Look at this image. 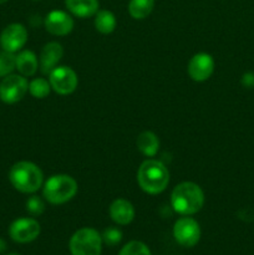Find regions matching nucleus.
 Segmentation results:
<instances>
[{
    "label": "nucleus",
    "mask_w": 254,
    "mask_h": 255,
    "mask_svg": "<svg viewBox=\"0 0 254 255\" xmlns=\"http://www.w3.org/2000/svg\"><path fill=\"white\" fill-rule=\"evenodd\" d=\"M7 0H0V4H4V2H6Z\"/></svg>",
    "instance_id": "nucleus-27"
},
{
    "label": "nucleus",
    "mask_w": 254,
    "mask_h": 255,
    "mask_svg": "<svg viewBox=\"0 0 254 255\" xmlns=\"http://www.w3.org/2000/svg\"><path fill=\"white\" fill-rule=\"evenodd\" d=\"M27 41L26 27L19 22L7 25L0 34V45L7 52H17L25 46Z\"/></svg>",
    "instance_id": "nucleus-10"
},
{
    "label": "nucleus",
    "mask_w": 254,
    "mask_h": 255,
    "mask_svg": "<svg viewBox=\"0 0 254 255\" xmlns=\"http://www.w3.org/2000/svg\"><path fill=\"white\" fill-rule=\"evenodd\" d=\"M51 89L59 95H70L77 89L79 77L69 66H56L49 74Z\"/></svg>",
    "instance_id": "nucleus-8"
},
{
    "label": "nucleus",
    "mask_w": 254,
    "mask_h": 255,
    "mask_svg": "<svg viewBox=\"0 0 254 255\" xmlns=\"http://www.w3.org/2000/svg\"><path fill=\"white\" fill-rule=\"evenodd\" d=\"M62 55H64V49L59 42L52 41L45 45L40 54V69L42 74H50L59 64Z\"/></svg>",
    "instance_id": "nucleus-13"
},
{
    "label": "nucleus",
    "mask_w": 254,
    "mask_h": 255,
    "mask_svg": "<svg viewBox=\"0 0 254 255\" xmlns=\"http://www.w3.org/2000/svg\"><path fill=\"white\" fill-rule=\"evenodd\" d=\"M9 181L16 191L31 194L44 183V174L39 166L29 161L16 162L9 171Z\"/></svg>",
    "instance_id": "nucleus-3"
},
{
    "label": "nucleus",
    "mask_w": 254,
    "mask_h": 255,
    "mask_svg": "<svg viewBox=\"0 0 254 255\" xmlns=\"http://www.w3.org/2000/svg\"><path fill=\"white\" fill-rule=\"evenodd\" d=\"M5 251H6V243H5L4 239L0 238V254L4 253Z\"/></svg>",
    "instance_id": "nucleus-26"
},
{
    "label": "nucleus",
    "mask_w": 254,
    "mask_h": 255,
    "mask_svg": "<svg viewBox=\"0 0 254 255\" xmlns=\"http://www.w3.org/2000/svg\"><path fill=\"white\" fill-rule=\"evenodd\" d=\"M26 211L30 216L37 217L41 216L45 211V203L40 197L31 196L26 201Z\"/></svg>",
    "instance_id": "nucleus-24"
},
{
    "label": "nucleus",
    "mask_w": 254,
    "mask_h": 255,
    "mask_svg": "<svg viewBox=\"0 0 254 255\" xmlns=\"http://www.w3.org/2000/svg\"><path fill=\"white\" fill-rule=\"evenodd\" d=\"M242 85L247 89H254V72H247L242 77Z\"/></svg>",
    "instance_id": "nucleus-25"
},
{
    "label": "nucleus",
    "mask_w": 254,
    "mask_h": 255,
    "mask_svg": "<svg viewBox=\"0 0 254 255\" xmlns=\"http://www.w3.org/2000/svg\"><path fill=\"white\" fill-rule=\"evenodd\" d=\"M137 148L146 157H154L159 149V139L153 132L144 131L137 137Z\"/></svg>",
    "instance_id": "nucleus-17"
},
{
    "label": "nucleus",
    "mask_w": 254,
    "mask_h": 255,
    "mask_svg": "<svg viewBox=\"0 0 254 255\" xmlns=\"http://www.w3.org/2000/svg\"><path fill=\"white\" fill-rule=\"evenodd\" d=\"M6 255H19V254H16V253H9V254H6Z\"/></svg>",
    "instance_id": "nucleus-28"
},
{
    "label": "nucleus",
    "mask_w": 254,
    "mask_h": 255,
    "mask_svg": "<svg viewBox=\"0 0 254 255\" xmlns=\"http://www.w3.org/2000/svg\"><path fill=\"white\" fill-rule=\"evenodd\" d=\"M119 255H152L148 247L139 241H131L122 247Z\"/></svg>",
    "instance_id": "nucleus-21"
},
{
    "label": "nucleus",
    "mask_w": 254,
    "mask_h": 255,
    "mask_svg": "<svg viewBox=\"0 0 254 255\" xmlns=\"http://www.w3.org/2000/svg\"><path fill=\"white\" fill-rule=\"evenodd\" d=\"M137 182L143 192L159 194L169 183V172L158 159H146L137 172Z\"/></svg>",
    "instance_id": "nucleus-2"
},
{
    "label": "nucleus",
    "mask_w": 254,
    "mask_h": 255,
    "mask_svg": "<svg viewBox=\"0 0 254 255\" xmlns=\"http://www.w3.org/2000/svg\"><path fill=\"white\" fill-rule=\"evenodd\" d=\"M154 7V0H129L128 12L133 19H146Z\"/></svg>",
    "instance_id": "nucleus-19"
},
{
    "label": "nucleus",
    "mask_w": 254,
    "mask_h": 255,
    "mask_svg": "<svg viewBox=\"0 0 254 255\" xmlns=\"http://www.w3.org/2000/svg\"><path fill=\"white\" fill-rule=\"evenodd\" d=\"M65 5L77 17L94 16L99 11V0H65Z\"/></svg>",
    "instance_id": "nucleus-15"
},
{
    "label": "nucleus",
    "mask_w": 254,
    "mask_h": 255,
    "mask_svg": "<svg viewBox=\"0 0 254 255\" xmlns=\"http://www.w3.org/2000/svg\"><path fill=\"white\" fill-rule=\"evenodd\" d=\"M171 204L172 208L181 216H192L203 207L204 193L198 184L182 182L172 191Z\"/></svg>",
    "instance_id": "nucleus-1"
},
{
    "label": "nucleus",
    "mask_w": 254,
    "mask_h": 255,
    "mask_svg": "<svg viewBox=\"0 0 254 255\" xmlns=\"http://www.w3.org/2000/svg\"><path fill=\"white\" fill-rule=\"evenodd\" d=\"M45 29L56 36H65L74 29V19L62 10H52L45 17Z\"/></svg>",
    "instance_id": "nucleus-12"
},
{
    "label": "nucleus",
    "mask_w": 254,
    "mask_h": 255,
    "mask_svg": "<svg viewBox=\"0 0 254 255\" xmlns=\"http://www.w3.org/2000/svg\"><path fill=\"white\" fill-rule=\"evenodd\" d=\"M110 217L119 226H127L134 218V208L131 202L124 198L115 199L109 208Z\"/></svg>",
    "instance_id": "nucleus-14"
},
{
    "label": "nucleus",
    "mask_w": 254,
    "mask_h": 255,
    "mask_svg": "<svg viewBox=\"0 0 254 255\" xmlns=\"http://www.w3.org/2000/svg\"><path fill=\"white\" fill-rule=\"evenodd\" d=\"M51 90L50 82L42 77H37V79H34L31 82H29V92L35 99H45V97L49 96Z\"/></svg>",
    "instance_id": "nucleus-20"
},
{
    "label": "nucleus",
    "mask_w": 254,
    "mask_h": 255,
    "mask_svg": "<svg viewBox=\"0 0 254 255\" xmlns=\"http://www.w3.org/2000/svg\"><path fill=\"white\" fill-rule=\"evenodd\" d=\"M15 69V55L12 52H0V79L7 76Z\"/></svg>",
    "instance_id": "nucleus-22"
},
{
    "label": "nucleus",
    "mask_w": 254,
    "mask_h": 255,
    "mask_svg": "<svg viewBox=\"0 0 254 255\" xmlns=\"http://www.w3.org/2000/svg\"><path fill=\"white\" fill-rule=\"evenodd\" d=\"M40 224L34 218H17L10 224L9 236L15 243L26 244L34 242L40 236Z\"/></svg>",
    "instance_id": "nucleus-9"
},
{
    "label": "nucleus",
    "mask_w": 254,
    "mask_h": 255,
    "mask_svg": "<svg viewBox=\"0 0 254 255\" xmlns=\"http://www.w3.org/2000/svg\"><path fill=\"white\" fill-rule=\"evenodd\" d=\"M188 75L193 81L202 82L208 80L214 71V60L213 57L206 52L196 54L189 60Z\"/></svg>",
    "instance_id": "nucleus-11"
},
{
    "label": "nucleus",
    "mask_w": 254,
    "mask_h": 255,
    "mask_svg": "<svg viewBox=\"0 0 254 255\" xmlns=\"http://www.w3.org/2000/svg\"><path fill=\"white\" fill-rule=\"evenodd\" d=\"M116 24V17L110 10H99L95 14V27L101 34H111Z\"/></svg>",
    "instance_id": "nucleus-18"
},
{
    "label": "nucleus",
    "mask_w": 254,
    "mask_h": 255,
    "mask_svg": "<svg viewBox=\"0 0 254 255\" xmlns=\"http://www.w3.org/2000/svg\"><path fill=\"white\" fill-rule=\"evenodd\" d=\"M173 238L184 248L197 246L201 239V227L198 222L189 216H183L177 219L173 226Z\"/></svg>",
    "instance_id": "nucleus-7"
},
{
    "label": "nucleus",
    "mask_w": 254,
    "mask_h": 255,
    "mask_svg": "<svg viewBox=\"0 0 254 255\" xmlns=\"http://www.w3.org/2000/svg\"><path fill=\"white\" fill-rule=\"evenodd\" d=\"M102 244L101 234L96 229L85 227L72 234L69 249L71 255H101Z\"/></svg>",
    "instance_id": "nucleus-5"
},
{
    "label": "nucleus",
    "mask_w": 254,
    "mask_h": 255,
    "mask_svg": "<svg viewBox=\"0 0 254 255\" xmlns=\"http://www.w3.org/2000/svg\"><path fill=\"white\" fill-rule=\"evenodd\" d=\"M77 182L67 174H55L44 183V198L51 204H64L77 193Z\"/></svg>",
    "instance_id": "nucleus-4"
},
{
    "label": "nucleus",
    "mask_w": 254,
    "mask_h": 255,
    "mask_svg": "<svg viewBox=\"0 0 254 255\" xmlns=\"http://www.w3.org/2000/svg\"><path fill=\"white\" fill-rule=\"evenodd\" d=\"M29 91V82L22 75L10 74L0 82V100L4 104L12 105L21 101Z\"/></svg>",
    "instance_id": "nucleus-6"
},
{
    "label": "nucleus",
    "mask_w": 254,
    "mask_h": 255,
    "mask_svg": "<svg viewBox=\"0 0 254 255\" xmlns=\"http://www.w3.org/2000/svg\"><path fill=\"white\" fill-rule=\"evenodd\" d=\"M101 237L105 244H107L109 247H115L122 241V232L116 227H110V228L105 229Z\"/></svg>",
    "instance_id": "nucleus-23"
},
{
    "label": "nucleus",
    "mask_w": 254,
    "mask_h": 255,
    "mask_svg": "<svg viewBox=\"0 0 254 255\" xmlns=\"http://www.w3.org/2000/svg\"><path fill=\"white\" fill-rule=\"evenodd\" d=\"M15 69L20 72V75L29 77L35 75L37 70L36 55L30 50H22L15 56Z\"/></svg>",
    "instance_id": "nucleus-16"
}]
</instances>
